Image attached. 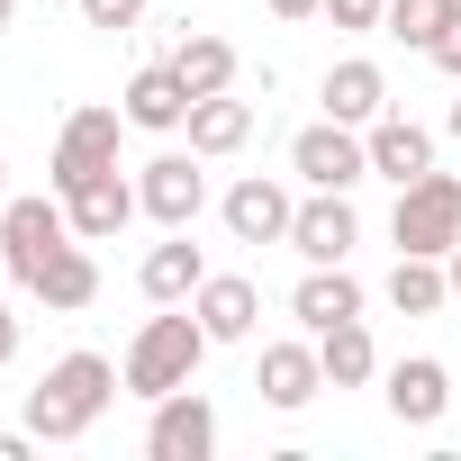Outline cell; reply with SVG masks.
I'll return each mask as SVG.
<instances>
[{
	"label": "cell",
	"mask_w": 461,
	"mask_h": 461,
	"mask_svg": "<svg viewBox=\"0 0 461 461\" xmlns=\"http://www.w3.org/2000/svg\"><path fill=\"white\" fill-rule=\"evenodd\" d=\"M452 136H461V100H452Z\"/></svg>",
	"instance_id": "34"
},
{
	"label": "cell",
	"mask_w": 461,
	"mask_h": 461,
	"mask_svg": "<svg viewBox=\"0 0 461 461\" xmlns=\"http://www.w3.org/2000/svg\"><path fill=\"white\" fill-rule=\"evenodd\" d=\"M0 461H28V434H0Z\"/></svg>",
	"instance_id": "31"
},
{
	"label": "cell",
	"mask_w": 461,
	"mask_h": 461,
	"mask_svg": "<svg viewBox=\"0 0 461 461\" xmlns=\"http://www.w3.org/2000/svg\"><path fill=\"white\" fill-rule=\"evenodd\" d=\"M190 308H199L208 344H245V335H254V317H263L254 281H236V272H217V281H199V290H190Z\"/></svg>",
	"instance_id": "13"
},
{
	"label": "cell",
	"mask_w": 461,
	"mask_h": 461,
	"mask_svg": "<svg viewBox=\"0 0 461 461\" xmlns=\"http://www.w3.org/2000/svg\"><path fill=\"white\" fill-rule=\"evenodd\" d=\"M82 19H91V28H136L145 0H82Z\"/></svg>",
	"instance_id": "26"
},
{
	"label": "cell",
	"mask_w": 461,
	"mask_h": 461,
	"mask_svg": "<svg viewBox=\"0 0 461 461\" xmlns=\"http://www.w3.org/2000/svg\"><path fill=\"white\" fill-rule=\"evenodd\" d=\"M28 290H37L46 308H64V317H73V308H91V299H100V263H91L82 245H55V254H46V272H37Z\"/></svg>",
	"instance_id": "20"
},
{
	"label": "cell",
	"mask_w": 461,
	"mask_h": 461,
	"mask_svg": "<svg viewBox=\"0 0 461 461\" xmlns=\"http://www.w3.org/2000/svg\"><path fill=\"white\" fill-rule=\"evenodd\" d=\"M199 281H208V263H199V245H190V226H163V245L145 254V299H154V308H181Z\"/></svg>",
	"instance_id": "14"
},
{
	"label": "cell",
	"mask_w": 461,
	"mask_h": 461,
	"mask_svg": "<svg viewBox=\"0 0 461 461\" xmlns=\"http://www.w3.org/2000/svg\"><path fill=\"white\" fill-rule=\"evenodd\" d=\"M254 389H263V407H308L317 389H326V362L308 353V344H263V362H254Z\"/></svg>",
	"instance_id": "12"
},
{
	"label": "cell",
	"mask_w": 461,
	"mask_h": 461,
	"mask_svg": "<svg viewBox=\"0 0 461 461\" xmlns=\"http://www.w3.org/2000/svg\"><path fill=\"white\" fill-rule=\"evenodd\" d=\"M290 217H299V208H290V190H281V181H263V172L226 190V236H236V245H281V236H290Z\"/></svg>",
	"instance_id": "11"
},
{
	"label": "cell",
	"mask_w": 461,
	"mask_h": 461,
	"mask_svg": "<svg viewBox=\"0 0 461 461\" xmlns=\"http://www.w3.org/2000/svg\"><path fill=\"white\" fill-rule=\"evenodd\" d=\"M290 245H299L308 263H344V254L362 245V217H353V199H344V190H317V199L290 217Z\"/></svg>",
	"instance_id": "10"
},
{
	"label": "cell",
	"mask_w": 461,
	"mask_h": 461,
	"mask_svg": "<svg viewBox=\"0 0 461 461\" xmlns=\"http://www.w3.org/2000/svg\"><path fill=\"white\" fill-rule=\"evenodd\" d=\"M326 19H335V28H380L389 0H326Z\"/></svg>",
	"instance_id": "27"
},
{
	"label": "cell",
	"mask_w": 461,
	"mask_h": 461,
	"mask_svg": "<svg viewBox=\"0 0 461 461\" xmlns=\"http://www.w3.org/2000/svg\"><path fill=\"white\" fill-rule=\"evenodd\" d=\"M0 281H10V254H0Z\"/></svg>",
	"instance_id": "35"
},
{
	"label": "cell",
	"mask_w": 461,
	"mask_h": 461,
	"mask_svg": "<svg viewBox=\"0 0 461 461\" xmlns=\"http://www.w3.org/2000/svg\"><path fill=\"white\" fill-rule=\"evenodd\" d=\"M245 136H254V100H226V91L190 100V154H236Z\"/></svg>",
	"instance_id": "22"
},
{
	"label": "cell",
	"mask_w": 461,
	"mask_h": 461,
	"mask_svg": "<svg viewBox=\"0 0 461 461\" xmlns=\"http://www.w3.org/2000/svg\"><path fill=\"white\" fill-rule=\"evenodd\" d=\"M10 353H19V317H10V308H0V362H10Z\"/></svg>",
	"instance_id": "30"
},
{
	"label": "cell",
	"mask_w": 461,
	"mask_h": 461,
	"mask_svg": "<svg viewBox=\"0 0 461 461\" xmlns=\"http://www.w3.org/2000/svg\"><path fill=\"white\" fill-rule=\"evenodd\" d=\"M290 308H299V326L308 335H326V326H344V317H362V281L344 272V263H317L299 290H290Z\"/></svg>",
	"instance_id": "16"
},
{
	"label": "cell",
	"mask_w": 461,
	"mask_h": 461,
	"mask_svg": "<svg viewBox=\"0 0 461 461\" xmlns=\"http://www.w3.org/2000/svg\"><path fill=\"white\" fill-rule=\"evenodd\" d=\"M290 172H299L308 190H353V181L371 172V145H362L344 118H326V127H308V136L290 145Z\"/></svg>",
	"instance_id": "5"
},
{
	"label": "cell",
	"mask_w": 461,
	"mask_h": 461,
	"mask_svg": "<svg viewBox=\"0 0 461 461\" xmlns=\"http://www.w3.org/2000/svg\"><path fill=\"white\" fill-rule=\"evenodd\" d=\"M452 19H461V0H389L380 28H389L398 46H425V55H434V37H443Z\"/></svg>",
	"instance_id": "25"
},
{
	"label": "cell",
	"mask_w": 461,
	"mask_h": 461,
	"mask_svg": "<svg viewBox=\"0 0 461 461\" xmlns=\"http://www.w3.org/2000/svg\"><path fill=\"white\" fill-rule=\"evenodd\" d=\"M380 109H389V82H380V64H362V55H353V64H335V73H326V118H344V127H371Z\"/></svg>",
	"instance_id": "19"
},
{
	"label": "cell",
	"mask_w": 461,
	"mask_h": 461,
	"mask_svg": "<svg viewBox=\"0 0 461 461\" xmlns=\"http://www.w3.org/2000/svg\"><path fill=\"white\" fill-rule=\"evenodd\" d=\"M55 245H73L64 190H55V199H10V208H0V254H10V272H19V281H37Z\"/></svg>",
	"instance_id": "4"
},
{
	"label": "cell",
	"mask_w": 461,
	"mask_h": 461,
	"mask_svg": "<svg viewBox=\"0 0 461 461\" xmlns=\"http://www.w3.org/2000/svg\"><path fill=\"white\" fill-rule=\"evenodd\" d=\"M371 172H389V181H416V172H434V136L416 127V118H371Z\"/></svg>",
	"instance_id": "18"
},
{
	"label": "cell",
	"mask_w": 461,
	"mask_h": 461,
	"mask_svg": "<svg viewBox=\"0 0 461 461\" xmlns=\"http://www.w3.org/2000/svg\"><path fill=\"white\" fill-rule=\"evenodd\" d=\"M452 299H461V245H452Z\"/></svg>",
	"instance_id": "32"
},
{
	"label": "cell",
	"mask_w": 461,
	"mask_h": 461,
	"mask_svg": "<svg viewBox=\"0 0 461 461\" xmlns=\"http://www.w3.org/2000/svg\"><path fill=\"white\" fill-rule=\"evenodd\" d=\"M109 389H118V371H109L100 353H64V362L28 389V434H37V443H82V434L100 425Z\"/></svg>",
	"instance_id": "1"
},
{
	"label": "cell",
	"mask_w": 461,
	"mask_h": 461,
	"mask_svg": "<svg viewBox=\"0 0 461 461\" xmlns=\"http://www.w3.org/2000/svg\"><path fill=\"white\" fill-rule=\"evenodd\" d=\"M0 208H10V163H0Z\"/></svg>",
	"instance_id": "33"
},
{
	"label": "cell",
	"mask_w": 461,
	"mask_h": 461,
	"mask_svg": "<svg viewBox=\"0 0 461 461\" xmlns=\"http://www.w3.org/2000/svg\"><path fill=\"white\" fill-rule=\"evenodd\" d=\"M208 443H217V407H208L199 389L154 398V425H145V452H154V461H208Z\"/></svg>",
	"instance_id": "7"
},
{
	"label": "cell",
	"mask_w": 461,
	"mask_h": 461,
	"mask_svg": "<svg viewBox=\"0 0 461 461\" xmlns=\"http://www.w3.org/2000/svg\"><path fill=\"white\" fill-rule=\"evenodd\" d=\"M172 73L190 82V100H208V91L236 82V46H226V37H181L172 46Z\"/></svg>",
	"instance_id": "24"
},
{
	"label": "cell",
	"mask_w": 461,
	"mask_h": 461,
	"mask_svg": "<svg viewBox=\"0 0 461 461\" xmlns=\"http://www.w3.org/2000/svg\"><path fill=\"white\" fill-rule=\"evenodd\" d=\"M434 64H443V73H452V82H461V19H452V28H443V37H434Z\"/></svg>",
	"instance_id": "28"
},
{
	"label": "cell",
	"mask_w": 461,
	"mask_h": 461,
	"mask_svg": "<svg viewBox=\"0 0 461 461\" xmlns=\"http://www.w3.org/2000/svg\"><path fill=\"white\" fill-rule=\"evenodd\" d=\"M136 208H145V199H136V181H118V163L64 190V217H73V236H82V245H100V236H118V226H127Z\"/></svg>",
	"instance_id": "8"
},
{
	"label": "cell",
	"mask_w": 461,
	"mask_h": 461,
	"mask_svg": "<svg viewBox=\"0 0 461 461\" xmlns=\"http://www.w3.org/2000/svg\"><path fill=\"white\" fill-rule=\"evenodd\" d=\"M326 0H272V19H317Z\"/></svg>",
	"instance_id": "29"
},
{
	"label": "cell",
	"mask_w": 461,
	"mask_h": 461,
	"mask_svg": "<svg viewBox=\"0 0 461 461\" xmlns=\"http://www.w3.org/2000/svg\"><path fill=\"white\" fill-rule=\"evenodd\" d=\"M389 236H398V254H452L461 245V181L452 172H416V181H398V217H389Z\"/></svg>",
	"instance_id": "3"
},
{
	"label": "cell",
	"mask_w": 461,
	"mask_h": 461,
	"mask_svg": "<svg viewBox=\"0 0 461 461\" xmlns=\"http://www.w3.org/2000/svg\"><path fill=\"white\" fill-rule=\"evenodd\" d=\"M136 199H145V217H154V226H190V217L208 208V181H199V163H190V154H154V163H145V181H136Z\"/></svg>",
	"instance_id": "9"
},
{
	"label": "cell",
	"mask_w": 461,
	"mask_h": 461,
	"mask_svg": "<svg viewBox=\"0 0 461 461\" xmlns=\"http://www.w3.org/2000/svg\"><path fill=\"white\" fill-rule=\"evenodd\" d=\"M127 127H154V136L190 127V82H181L172 64H145V73L127 82Z\"/></svg>",
	"instance_id": "15"
},
{
	"label": "cell",
	"mask_w": 461,
	"mask_h": 461,
	"mask_svg": "<svg viewBox=\"0 0 461 461\" xmlns=\"http://www.w3.org/2000/svg\"><path fill=\"white\" fill-rule=\"evenodd\" d=\"M199 353H208L199 308H190V317H154V326L127 344V389H136V398H172V389H190Z\"/></svg>",
	"instance_id": "2"
},
{
	"label": "cell",
	"mask_w": 461,
	"mask_h": 461,
	"mask_svg": "<svg viewBox=\"0 0 461 461\" xmlns=\"http://www.w3.org/2000/svg\"><path fill=\"white\" fill-rule=\"evenodd\" d=\"M118 127H127V109H73L64 136H55V190L109 172V163H118Z\"/></svg>",
	"instance_id": "6"
},
{
	"label": "cell",
	"mask_w": 461,
	"mask_h": 461,
	"mask_svg": "<svg viewBox=\"0 0 461 461\" xmlns=\"http://www.w3.org/2000/svg\"><path fill=\"white\" fill-rule=\"evenodd\" d=\"M389 299H398V317H434V308L452 299V272H443L434 254H398V272H389Z\"/></svg>",
	"instance_id": "23"
},
{
	"label": "cell",
	"mask_w": 461,
	"mask_h": 461,
	"mask_svg": "<svg viewBox=\"0 0 461 461\" xmlns=\"http://www.w3.org/2000/svg\"><path fill=\"white\" fill-rule=\"evenodd\" d=\"M443 407H452V371H443V362L416 353V362L389 371V416H398V425H434Z\"/></svg>",
	"instance_id": "17"
},
{
	"label": "cell",
	"mask_w": 461,
	"mask_h": 461,
	"mask_svg": "<svg viewBox=\"0 0 461 461\" xmlns=\"http://www.w3.org/2000/svg\"><path fill=\"white\" fill-rule=\"evenodd\" d=\"M317 362H326V389H362V380L380 371V344H371V326H362V317H344V326H326V335H317Z\"/></svg>",
	"instance_id": "21"
}]
</instances>
